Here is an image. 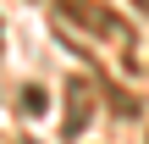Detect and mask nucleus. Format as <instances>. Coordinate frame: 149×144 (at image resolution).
I'll return each mask as SVG.
<instances>
[{
    "mask_svg": "<svg viewBox=\"0 0 149 144\" xmlns=\"http://www.w3.org/2000/svg\"><path fill=\"white\" fill-rule=\"evenodd\" d=\"M94 122V89L77 78V83H66V139H83V128Z\"/></svg>",
    "mask_w": 149,
    "mask_h": 144,
    "instance_id": "obj_2",
    "label": "nucleus"
},
{
    "mask_svg": "<svg viewBox=\"0 0 149 144\" xmlns=\"http://www.w3.org/2000/svg\"><path fill=\"white\" fill-rule=\"evenodd\" d=\"M133 6H138V11H144V17H149V0H133Z\"/></svg>",
    "mask_w": 149,
    "mask_h": 144,
    "instance_id": "obj_3",
    "label": "nucleus"
},
{
    "mask_svg": "<svg viewBox=\"0 0 149 144\" xmlns=\"http://www.w3.org/2000/svg\"><path fill=\"white\" fill-rule=\"evenodd\" d=\"M144 144H149V139H144Z\"/></svg>",
    "mask_w": 149,
    "mask_h": 144,
    "instance_id": "obj_4",
    "label": "nucleus"
},
{
    "mask_svg": "<svg viewBox=\"0 0 149 144\" xmlns=\"http://www.w3.org/2000/svg\"><path fill=\"white\" fill-rule=\"evenodd\" d=\"M55 11H61L72 28H83V33H100V39H127V22H122L105 0H55Z\"/></svg>",
    "mask_w": 149,
    "mask_h": 144,
    "instance_id": "obj_1",
    "label": "nucleus"
}]
</instances>
